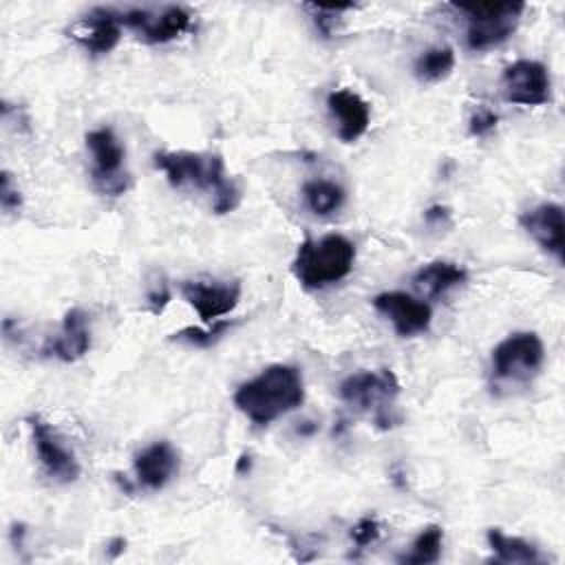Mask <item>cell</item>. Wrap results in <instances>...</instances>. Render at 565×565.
<instances>
[{"label": "cell", "mask_w": 565, "mask_h": 565, "mask_svg": "<svg viewBox=\"0 0 565 565\" xmlns=\"http://www.w3.org/2000/svg\"><path fill=\"white\" fill-rule=\"evenodd\" d=\"M355 245L342 234H327L318 241L307 238L294 258V276L307 289L329 287L353 269Z\"/></svg>", "instance_id": "obj_3"}, {"label": "cell", "mask_w": 565, "mask_h": 565, "mask_svg": "<svg viewBox=\"0 0 565 565\" xmlns=\"http://www.w3.org/2000/svg\"><path fill=\"white\" fill-rule=\"evenodd\" d=\"M68 35L93 55L110 53L119 44V38H121L119 11L97 7V9L88 11V15L73 22L68 26Z\"/></svg>", "instance_id": "obj_13"}, {"label": "cell", "mask_w": 565, "mask_h": 565, "mask_svg": "<svg viewBox=\"0 0 565 565\" xmlns=\"http://www.w3.org/2000/svg\"><path fill=\"white\" fill-rule=\"evenodd\" d=\"M351 539L358 547H366L380 539V523L375 516H362L353 527H351Z\"/></svg>", "instance_id": "obj_25"}, {"label": "cell", "mask_w": 565, "mask_h": 565, "mask_svg": "<svg viewBox=\"0 0 565 565\" xmlns=\"http://www.w3.org/2000/svg\"><path fill=\"white\" fill-rule=\"evenodd\" d=\"M238 280H183L181 296L199 313L203 324H214L241 300Z\"/></svg>", "instance_id": "obj_10"}, {"label": "cell", "mask_w": 565, "mask_h": 565, "mask_svg": "<svg viewBox=\"0 0 565 565\" xmlns=\"http://www.w3.org/2000/svg\"><path fill=\"white\" fill-rule=\"evenodd\" d=\"M424 218H426V223H444V221H448V210L441 205H433L430 210H426Z\"/></svg>", "instance_id": "obj_29"}, {"label": "cell", "mask_w": 565, "mask_h": 565, "mask_svg": "<svg viewBox=\"0 0 565 565\" xmlns=\"http://www.w3.org/2000/svg\"><path fill=\"white\" fill-rule=\"evenodd\" d=\"M486 539L494 554L492 563H523V565L543 563L539 547L521 536H510V534L501 532L499 527H490L486 532Z\"/></svg>", "instance_id": "obj_19"}, {"label": "cell", "mask_w": 565, "mask_h": 565, "mask_svg": "<svg viewBox=\"0 0 565 565\" xmlns=\"http://www.w3.org/2000/svg\"><path fill=\"white\" fill-rule=\"evenodd\" d=\"M227 327H230L227 320H216L207 331H203L199 327H185L174 333V340H181V342H188L194 347H210L225 333Z\"/></svg>", "instance_id": "obj_23"}, {"label": "cell", "mask_w": 565, "mask_h": 565, "mask_svg": "<svg viewBox=\"0 0 565 565\" xmlns=\"http://www.w3.org/2000/svg\"><path fill=\"white\" fill-rule=\"evenodd\" d=\"M124 550H126V539H124V536H115V539L108 543V556H110V558H117Z\"/></svg>", "instance_id": "obj_30"}, {"label": "cell", "mask_w": 565, "mask_h": 565, "mask_svg": "<svg viewBox=\"0 0 565 565\" xmlns=\"http://www.w3.org/2000/svg\"><path fill=\"white\" fill-rule=\"evenodd\" d=\"M154 168L161 170L172 188L194 185L212 192V210L227 214L241 203V188L227 177L223 159L218 154H203L190 150L157 152Z\"/></svg>", "instance_id": "obj_2"}, {"label": "cell", "mask_w": 565, "mask_h": 565, "mask_svg": "<svg viewBox=\"0 0 565 565\" xmlns=\"http://www.w3.org/2000/svg\"><path fill=\"white\" fill-rule=\"evenodd\" d=\"M86 146L93 157L90 179H93L95 188L108 196L124 194L128 190L130 174L124 168L126 150H124L121 141L117 139L115 130L108 126H102V128L86 132Z\"/></svg>", "instance_id": "obj_7"}, {"label": "cell", "mask_w": 565, "mask_h": 565, "mask_svg": "<svg viewBox=\"0 0 565 565\" xmlns=\"http://www.w3.org/2000/svg\"><path fill=\"white\" fill-rule=\"evenodd\" d=\"M311 11H313V22L318 26V31L324 35V38H331L333 31H335V24H338V15L342 11H349L353 9V4H307Z\"/></svg>", "instance_id": "obj_24"}, {"label": "cell", "mask_w": 565, "mask_h": 565, "mask_svg": "<svg viewBox=\"0 0 565 565\" xmlns=\"http://www.w3.org/2000/svg\"><path fill=\"white\" fill-rule=\"evenodd\" d=\"M499 124V115L490 108H477L468 121V132L472 137H486L490 135Z\"/></svg>", "instance_id": "obj_26"}, {"label": "cell", "mask_w": 565, "mask_h": 565, "mask_svg": "<svg viewBox=\"0 0 565 565\" xmlns=\"http://www.w3.org/2000/svg\"><path fill=\"white\" fill-rule=\"evenodd\" d=\"M455 66V51L450 46H435L424 51L415 64L413 73L419 82H439L450 75Z\"/></svg>", "instance_id": "obj_21"}, {"label": "cell", "mask_w": 565, "mask_h": 565, "mask_svg": "<svg viewBox=\"0 0 565 565\" xmlns=\"http://www.w3.org/2000/svg\"><path fill=\"white\" fill-rule=\"evenodd\" d=\"M441 543H444V530L439 525H428L415 536L411 552L399 556V563H408V565L437 563L441 556Z\"/></svg>", "instance_id": "obj_22"}, {"label": "cell", "mask_w": 565, "mask_h": 565, "mask_svg": "<svg viewBox=\"0 0 565 565\" xmlns=\"http://www.w3.org/2000/svg\"><path fill=\"white\" fill-rule=\"evenodd\" d=\"M327 108L338 126V137L347 143L360 139L371 121V110L369 104L353 90L340 88L329 93L327 97Z\"/></svg>", "instance_id": "obj_14"}, {"label": "cell", "mask_w": 565, "mask_h": 565, "mask_svg": "<svg viewBox=\"0 0 565 565\" xmlns=\"http://www.w3.org/2000/svg\"><path fill=\"white\" fill-rule=\"evenodd\" d=\"M249 468H252V457L249 455H241L238 461H236V472L245 475V472H249Z\"/></svg>", "instance_id": "obj_31"}, {"label": "cell", "mask_w": 565, "mask_h": 565, "mask_svg": "<svg viewBox=\"0 0 565 565\" xmlns=\"http://www.w3.org/2000/svg\"><path fill=\"white\" fill-rule=\"evenodd\" d=\"M26 422L44 472L57 483H73L79 477V461L75 452L62 441L57 430L40 415H31Z\"/></svg>", "instance_id": "obj_8"}, {"label": "cell", "mask_w": 565, "mask_h": 565, "mask_svg": "<svg viewBox=\"0 0 565 565\" xmlns=\"http://www.w3.org/2000/svg\"><path fill=\"white\" fill-rule=\"evenodd\" d=\"M338 393L358 411L373 413L380 428H388L397 422V417H391V404L399 393V382L391 369L351 373L340 382Z\"/></svg>", "instance_id": "obj_6"}, {"label": "cell", "mask_w": 565, "mask_h": 565, "mask_svg": "<svg viewBox=\"0 0 565 565\" xmlns=\"http://www.w3.org/2000/svg\"><path fill=\"white\" fill-rule=\"evenodd\" d=\"M373 307L393 324L397 335L424 333L430 327L433 309L404 291H384L373 298Z\"/></svg>", "instance_id": "obj_12"}, {"label": "cell", "mask_w": 565, "mask_h": 565, "mask_svg": "<svg viewBox=\"0 0 565 565\" xmlns=\"http://www.w3.org/2000/svg\"><path fill=\"white\" fill-rule=\"evenodd\" d=\"M466 278H468V271L461 265L450 260H433L417 269V274L413 276V282L422 294L437 298L450 291L452 287L463 285Z\"/></svg>", "instance_id": "obj_18"}, {"label": "cell", "mask_w": 565, "mask_h": 565, "mask_svg": "<svg viewBox=\"0 0 565 565\" xmlns=\"http://www.w3.org/2000/svg\"><path fill=\"white\" fill-rule=\"evenodd\" d=\"M302 199L316 216H329L342 207L347 194L344 188L331 179H311L302 185Z\"/></svg>", "instance_id": "obj_20"}, {"label": "cell", "mask_w": 565, "mask_h": 565, "mask_svg": "<svg viewBox=\"0 0 565 565\" xmlns=\"http://www.w3.org/2000/svg\"><path fill=\"white\" fill-rule=\"evenodd\" d=\"M170 300V291H168V285L166 282H159V285H152L150 291H148V305L152 309V313H161V309L168 305Z\"/></svg>", "instance_id": "obj_28"}, {"label": "cell", "mask_w": 565, "mask_h": 565, "mask_svg": "<svg viewBox=\"0 0 565 565\" xmlns=\"http://www.w3.org/2000/svg\"><path fill=\"white\" fill-rule=\"evenodd\" d=\"M0 203L7 212L20 210V205H22L20 190H18V185H13V179L7 170L0 174Z\"/></svg>", "instance_id": "obj_27"}, {"label": "cell", "mask_w": 565, "mask_h": 565, "mask_svg": "<svg viewBox=\"0 0 565 565\" xmlns=\"http://www.w3.org/2000/svg\"><path fill=\"white\" fill-rule=\"evenodd\" d=\"M137 481L148 490L163 488L179 468V452L170 441H154L135 455Z\"/></svg>", "instance_id": "obj_16"}, {"label": "cell", "mask_w": 565, "mask_h": 565, "mask_svg": "<svg viewBox=\"0 0 565 565\" xmlns=\"http://www.w3.org/2000/svg\"><path fill=\"white\" fill-rule=\"evenodd\" d=\"M119 20L124 26L135 31L148 44H166L190 29L192 15L188 9L170 4L161 11L150 9H126L119 11Z\"/></svg>", "instance_id": "obj_9"}, {"label": "cell", "mask_w": 565, "mask_h": 565, "mask_svg": "<svg viewBox=\"0 0 565 565\" xmlns=\"http://www.w3.org/2000/svg\"><path fill=\"white\" fill-rule=\"evenodd\" d=\"M545 360L543 342L532 331H519L492 349V377L497 386H523L532 382Z\"/></svg>", "instance_id": "obj_5"}, {"label": "cell", "mask_w": 565, "mask_h": 565, "mask_svg": "<svg viewBox=\"0 0 565 565\" xmlns=\"http://www.w3.org/2000/svg\"><path fill=\"white\" fill-rule=\"evenodd\" d=\"M523 230L558 263H563V207L558 203H541L521 214Z\"/></svg>", "instance_id": "obj_15"}, {"label": "cell", "mask_w": 565, "mask_h": 565, "mask_svg": "<svg viewBox=\"0 0 565 565\" xmlns=\"http://www.w3.org/2000/svg\"><path fill=\"white\" fill-rule=\"evenodd\" d=\"M452 7L468 18L466 42L472 51L503 44L514 33L525 9L523 2H455Z\"/></svg>", "instance_id": "obj_4"}, {"label": "cell", "mask_w": 565, "mask_h": 565, "mask_svg": "<svg viewBox=\"0 0 565 565\" xmlns=\"http://www.w3.org/2000/svg\"><path fill=\"white\" fill-rule=\"evenodd\" d=\"M503 95L512 104L543 106L552 99V82L545 64L516 60L503 71Z\"/></svg>", "instance_id": "obj_11"}, {"label": "cell", "mask_w": 565, "mask_h": 565, "mask_svg": "<svg viewBox=\"0 0 565 565\" xmlns=\"http://www.w3.org/2000/svg\"><path fill=\"white\" fill-rule=\"evenodd\" d=\"M90 349V331L86 313L79 307H73L64 313L60 333L46 342L44 355H53L62 362H75Z\"/></svg>", "instance_id": "obj_17"}, {"label": "cell", "mask_w": 565, "mask_h": 565, "mask_svg": "<svg viewBox=\"0 0 565 565\" xmlns=\"http://www.w3.org/2000/svg\"><path fill=\"white\" fill-rule=\"evenodd\" d=\"M305 399L302 373L291 364H271L243 382L234 393L236 408L256 426L296 411Z\"/></svg>", "instance_id": "obj_1"}]
</instances>
